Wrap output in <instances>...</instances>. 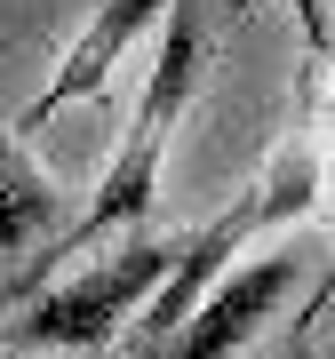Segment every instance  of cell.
I'll use <instances>...</instances> for the list:
<instances>
[{
	"instance_id": "obj_1",
	"label": "cell",
	"mask_w": 335,
	"mask_h": 359,
	"mask_svg": "<svg viewBox=\"0 0 335 359\" xmlns=\"http://www.w3.org/2000/svg\"><path fill=\"white\" fill-rule=\"evenodd\" d=\"M320 184H327V152H320V136H296V144H280V152L264 160V176L247 184V192L224 208L216 224H200L192 240H176V264H168V280L152 287V311H136V335H144V351H160L168 335L184 327V311L200 304L207 287L232 271V256L247 240H264V231H287L296 216H311L320 208Z\"/></svg>"
},
{
	"instance_id": "obj_2",
	"label": "cell",
	"mask_w": 335,
	"mask_h": 359,
	"mask_svg": "<svg viewBox=\"0 0 335 359\" xmlns=\"http://www.w3.org/2000/svg\"><path fill=\"white\" fill-rule=\"evenodd\" d=\"M200 56H207L200 16L176 0V8H168V32H160V56H152V72H144V96H136L128 128H120V152H112V168H104V184H96L88 216L64 231V248H96L104 231H136V224L160 208L168 136H176L184 104H192V88H200Z\"/></svg>"
},
{
	"instance_id": "obj_3",
	"label": "cell",
	"mask_w": 335,
	"mask_h": 359,
	"mask_svg": "<svg viewBox=\"0 0 335 359\" xmlns=\"http://www.w3.org/2000/svg\"><path fill=\"white\" fill-rule=\"evenodd\" d=\"M168 264H176V240L112 248V256H96L88 271L56 280L25 320L8 327V344H25V351H96V344H112V335L144 311V295L168 280Z\"/></svg>"
},
{
	"instance_id": "obj_4",
	"label": "cell",
	"mask_w": 335,
	"mask_h": 359,
	"mask_svg": "<svg viewBox=\"0 0 335 359\" xmlns=\"http://www.w3.org/2000/svg\"><path fill=\"white\" fill-rule=\"evenodd\" d=\"M303 271H311V248H271V256L224 271V280L207 287L192 311H184V327L168 335L160 351H144V359H232L247 335H256L271 311L287 304V287H296Z\"/></svg>"
},
{
	"instance_id": "obj_5",
	"label": "cell",
	"mask_w": 335,
	"mask_h": 359,
	"mask_svg": "<svg viewBox=\"0 0 335 359\" xmlns=\"http://www.w3.org/2000/svg\"><path fill=\"white\" fill-rule=\"evenodd\" d=\"M168 8H176V0H96V8H88V25H80V32L64 40V56L48 65V80H40V88L25 96V112L8 120V136L25 144L32 128H48L64 104H88L104 80H112V65H120V56H128L136 40L160 25Z\"/></svg>"
},
{
	"instance_id": "obj_6",
	"label": "cell",
	"mask_w": 335,
	"mask_h": 359,
	"mask_svg": "<svg viewBox=\"0 0 335 359\" xmlns=\"http://www.w3.org/2000/svg\"><path fill=\"white\" fill-rule=\"evenodd\" d=\"M40 231H56V176L25 144H0V248H25Z\"/></svg>"
},
{
	"instance_id": "obj_7",
	"label": "cell",
	"mask_w": 335,
	"mask_h": 359,
	"mask_svg": "<svg viewBox=\"0 0 335 359\" xmlns=\"http://www.w3.org/2000/svg\"><path fill=\"white\" fill-rule=\"evenodd\" d=\"M287 8H296V25H303V48L327 56V0H287Z\"/></svg>"
},
{
	"instance_id": "obj_8",
	"label": "cell",
	"mask_w": 335,
	"mask_h": 359,
	"mask_svg": "<svg viewBox=\"0 0 335 359\" xmlns=\"http://www.w3.org/2000/svg\"><path fill=\"white\" fill-rule=\"evenodd\" d=\"M311 327H320V295H311V311H303V327H296V351H287V359H311Z\"/></svg>"
},
{
	"instance_id": "obj_9",
	"label": "cell",
	"mask_w": 335,
	"mask_h": 359,
	"mask_svg": "<svg viewBox=\"0 0 335 359\" xmlns=\"http://www.w3.org/2000/svg\"><path fill=\"white\" fill-rule=\"evenodd\" d=\"M0 144H16V136H8V128H0Z\"/></svg>"
}]
</instances>
